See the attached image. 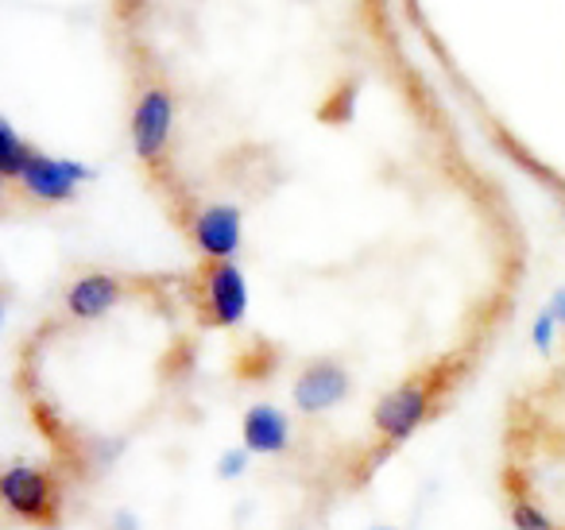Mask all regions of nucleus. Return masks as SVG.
Returning a JSON list of instances; mask_svg holds the SVG:
<instances>
[{"label":"nucleus","instance_id":"nucleus-1","mask_svg":"<svg viewBox=\"0 0 565 530\" xmlns=\"http://www.w3.org/2000/svg\"><path fill=\"white\" fill-rule=\"evenodd\" d=\"M132 151L148 171H163L174 140V94L163 82H143L136 89L132 117H128Z\"/></svg>","mask_w":565,"mask_h":530},{"label":"nucleus","instance_id":"nucleus-2","mask_svg":"<svg viewBox=\"0 0 565 530\" xmlns=\"http://www.w3.org/2000/svg\"><path fill=\"white\" fill-rule=\"evenodd\" d=\"M434 403H438V375H415V380L399 383V388L384 391L376 399V406H372V430L387 445H403L430 418Z\"/></svg>","mask_w":565,"mask_h":530},{"label":"nucleus","instance_id":"nucleus-3","mask_svg":"<svg viewBox=\"0 0 565 530\" xmlns=\"http://www.w3.org/2000/svg\"><path fill=\"white\" fill-rule=\"evenodd\" d=\"M0 499L20 522L47 527L58 511V488L51 473L35 460H9L0 473Z\"/></svg>","mask_w":565,"mask_h":530},{"label":"nucleus","instance_id":"nucleus-4","mask_svg":"<svg viewBox=\"0 0 565 530\" xmlns=\"http://www.w3.org/2000/svg\"><path fill=\"white\" fill-rule=\"evenodd\" d=\"M198 303L202 318L217 329H233L248 314V279L233 259H202L198 272Z\"/></svg>","mask_w":565,"mask_h":530},{"label":"nucleus","instance_id":"nucleus-5","mask_svg":"<svg viewBox=\"0 0 565 530\" xmlns=\"http://www.w3.org/2000/svg\"><path fill=\"white\" fill-rule=\"evenodd\" d=\"M94 179L86 163L78 159H63V156H47L32 144L28 148V159H24V171H20V190L35 202H47V205H63L71 198H78V187L82 182Z\"/></svg>","mask_w":565,"mask_h":530},{"label":"nucleus","instance_id":"nucleus-6","mask_svg":"<svg viewBox=\"0 0 565 530\" xmlns=\"http://www.w3.org/2000/svg\"><path fill=\"white\" fill-rule=\"evenodd\" d=\"M186 233L202 259H233L244 241V218L228 202H205L186 218Z\"/></svg>","mask_w":565,"mask_h":530},{"label":"nucleus","instance_id":"nucleus-7","mask_svg":"<svg viewBox=\"0 0 565 530\" xmlns=\"http://www.w3.org/2000/svg\"><path fill=\"white\" fill-rule=\"evenodd\" d=\"M349 391H353V375H349L345 364H338V360H315V364H307L299 372L291 399H295V411L315 418V414H326L338 403H345Z\"/></svg>","mask_w":565,"mask_h":530},{"label":"nucleus","instance_id":"nucleus-8","mask_svg":"<svg viewBox=\"0 0 565 530\" xmlns=\"http://www.w3.org/2000/svg\"><path fill=\"white\" fill-rule=\"evenodd\" d=\"M125 279L113 272H82L78 279L66 287L63 306L74 321H102L125 303Z\"/></svg>","mask_w":565,"mask_h":530},{"label":"nucleus","instance_id":"nucleus-9","mask_svg":"<svg viewBox=\"0 0 565 530\" xmlns=\"http://www.w3.org/2000/svg\"><path fill=\"white\" fill-rule=\"evenodd\" d=\"M295 442L291 434V418L271 403H256L244 411L241 418V445L252 453V457H279L287 453Z\"/></svg>","mask_w":565,"mask_h":530},{"label":"nucleus","instance_id":"nucleus-10","mask_svg":"<svg viewBox=\"0 0 565 530\" xmlns=\"http://www.w3.org/2000/svg\"><path fill=\"white\" fill-rule=\"evenodd\" d=\"M32 144L12 128V120H0V179L17 182L20 171H24V159Z\"/></svg>","mask_w":565,"mask_h":530},{"label":"nucleus","instance_id":"nucleus-11","mask_svg":"<svg viewBox=\"0 0 565 530\" xmlns=\"http://www.w3.org/2000/svg\"><path fill=\"white\" fill-rule=\"evenodd\" d=\"M508 519H511V527H515V530H562L554 515H550L539 499L523 496V491H519V496H511Z\"/></svg>","mask_w":565,"mask_h":530},{"label":"nucleus","instance_id":"nucleus-12","mask_svg":"<svg viewBox=\"0 0 565 530\" xmlns=\"http://www.w3.org/2000/svg\"><path fill=\"white\" fill-rule=\"evenodd\" d=\"M557 329H562V326H557V318L550 314V306H546V310H539V314H534V321H531V344L539 352H550V349H554Z\"/></svg>","mask_w":565,"mask_h":530},{"label":"nucleus","instance_id":"nucleus-13","mask_svg":"<svg viewBox=\"0 0 565 530\" xmlns=\"http://www.w3.org/2000/svg\"><path fill=\"white\" fill-rule=\"evenodd\" d=\"M248 460H252V453L244 449V445H233V449L221 453L217 476H221V480H241V476L248 473Z\"/></svg>","mask_w":565,"mask_h":530},{"label":"nucleus","instance_id":"nucleus-14","mask_svg":"<svg viewBox=\"0 0 565 530\" xmlns=\"http://www.w3.org/2000/svg\"><path fill=\"white\" fill-rule=\"evenodd\" d=\"M550 314H554L557 326L565 329V287H557L554 295H550Z\"/></svg>","mask_w":565,"mask_h":530},{"label":"nucleus","instance_id":"nucleus-15","mask_svg":"<svg viewBox=\"0 0 565 530\" xmlns=\"http://www.w3.org/2000/svg\"><path fill=\"white\" fill-rule=\"evenodd\" d=\"M113 530H140V519L132 511H117L113 515Z\"/></svg>","mask_w":565,"mask_h":530},{"label":"nucleus","instance_id":"nucleus-16","mask_svg":"<svg viewBox=\"0 0 565 530\" xmlns=\"http://www.w3.org/2000/svg\"><path fill=\"white\" fill-rule=\"evenodd\" d=\"M376 530H384V527H376Z\"/></svg>","mask_w":565,"mask_h":530}]
</instances>
